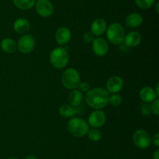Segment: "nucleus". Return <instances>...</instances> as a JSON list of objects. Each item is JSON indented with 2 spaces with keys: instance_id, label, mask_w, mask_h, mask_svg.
I'll return each instance as SVG.
<instances>
[{
  "instance_id": "nucleus-23",
  "label": "nucleus",
  "mask_w": 159,
  "mask_h": 159,
  "mask_svg": "<svg viewBox=\"0 0 159 159\" xmlns=\"http://www.w3.org/2000/svg\"><path fill=\"white\" fill-rule=\"evenodd\" d=\"M135 3L142 9H148L155 5V0H135Z\"/></svg>"
},
{
  "instance_id": "nucleus-31",
  "label": "nucleus",
  "mask_w": 159,
  "mask_h": 159,
  "mask_svg": "<svg viewBox=\"0 0 159 159\" xmlns=\"http://www.w3.org/2000/svg\"><path fill=\"white\" fill-rule=\"evenodd\" d=\"M25 159H37V157L34 155H28L25 157Z\"/></svg>"
},
{
  "instance_id": "nucleus-8",
  "label": "nucleus",
  "mask_w": 159,
  "mask_h": 159,
  "mask_svg": "<svg viewBox=\"0 0 159 159\" xmlns=\"http://www.w3.org/2000/svg\"><path fill=\"white\" fill-rule=\"evenodd\" d=\"M34 6L37 14L42 17H49L54 12V5L50 0H37Z\"/></svg>"
},
{
  "instance_id": "nucleus-28",
  "label": "nucleus",
  "mask_w": 159,
  "mask_h": 159,
  "mask_svg": "<svg viewBox=\"0 0 159 159\" xmlns=\"http://www.w3.org/2000/svg\"><path fill=\"white\" fill-rule=\"evenodd\" d=\"M79 87L80 89L79 90L82 92H88L90 90V86L87 82H81Z\"/></svg>"
},
{
  "instance_id": "nucleus-19",
  "label": "nucleus",
  "mask_w": 159,
  "mask_h": 159,
  "mask_svg": "<svg viewBox=\"0 0 159 159\" xmlns=\"http://www.w3.org/2000/svg\"><path fill=\"white\" fill-rule=\"evenodd\" d=\"M59 113L65 118H71L79 113V109L70 104H62L59 108Z\"/></svg>"
},
{
  "instance_id": "nucleus-22",
  "label": "nucleus",
  "mask_w": 159,
  "mask_h": 159,
  "mask_svg": "<svg viewBox=\"0 0 159 159\" xmlns=\"http://www.w3.org/2000/svg\"><path fill=\"white\" fill-rule=\"evenodd\" d=\"M87 135H88L89 139L91 141L93 142H97L99 140H101L102 138V133H101L100 131L99 130L96 128H93L91 129H89L88 132H87Z\"/></svg>"
},
{
  "instance_id": "nucleus-5",
  "label": "nucleus",
  "mask_w": 159,
  "mask_h": 159,
  "mask_svg": "<svg viewBox=\"0 0 159 159\" xmlns=\"http://www.w3.org/2000/svg\"><path fill=\"white\" fill-rule=\"evenodd\" d=\"M107 39L113 45H120L124 41L125 33L124 27L119 23H113L107 28Z\"/></svg>"
},
{
  "instance_id": "nucleus-12",
  "label": "nucleus",
  "mask_w": 159,
  "mask_h": 159,
  "mask_svg": "<svg viewBox=\"0 0 159 159\" xmlns=\"http://www.w3.org/2000/svg\"><path fill=\"white\" fill-rule=\"evenodd\" d=\"M71 38V31L68 27L61 26L58 28L55 33V39L57 44L61 45H67Z\"/></svg>"
},
{
  "instance_id": "nucleus-13",
  "label": "nucleus",
  "mask_w": 159,
  "mask_h": 159,
  "mask_svg": "<svg viewBox=\"0 0 159 159\" xmlns=\"http://www.w3.org/2000/svg\"><path fill=\"white\" fill-rule=\"evenodd\" d=\"M107 28V22L102 18H98L93 22L91 25V33L94 36L102 35Z\"/></svg>"
},
{
  "instance_id": "nucleus-33",
  "label": "nucleus",
  "mask_w": 159,
  "mask_h": 159,
  "mask_svg": "<svg viewBox=\"0 0 159 159\" xmlns=\"http://www.w3.org/2000/svg\"><path fill=\"white\" fill-rule=\"evenodd\" d=\"M8 159H18V158H16V157H9V158H8Z\"/></svg>"
},
{
  "instance_id": "nucleus-2",
  "label": "nucleus",
  "mask_w": 159,
  "mask_h": 159,
  "mask_svg": "<svg viewBox=\"0 0 159 159\" xmlns=\"http://www.w3.org/2000/svg\"><path fill=\"white\" fill-rule=\"evenodd\" d=\"M67 128L70 133L75 137H83L87 135L89 126L85 119L79 117H74L68 121Z\"/></svg>"
},
{
  "instance_id": "nucleus-14",
  "label": "nucleus",
  "mask_w": 159,
  "mask_h": 159,
  "mask_svg": "<svg viewBox=\"0 0 159 159\" xmlns=\"http://www.w3.org/2000/svg\"><path fill=\"white\" fill-rule=\"evenodd\" d=\"M124 43L129 48H134L141 42V35L138 31H130L124 37Z\"/></svg>"
},
{
  "instance_id": "nucleus-11",
  "label": "nucleus",
  "mask_w": 159,
  "mask_h": 159,
  "mask_svg": "<svg viewBox=\"0 0 159 159\" xmlns=\"http://www.w3.org/2000/svg\"><path fill=\"white\" fill-rule=\"evenodd\" d=\"M124 87V81L119 76H113L110 77L107 82V90L109 93L117 94Z\"/></svg>"
},
{
  "instance_id": "nucleus-1",
  "label": "nucleus",
  "mask_w": 159,
  "mask_h": 159,
  "mask_svg": "<svg viewBox=\"0 0 159 159\" xmlns=\"http://www.w3.org/2000/svg\"><path fill=\"white\" fill-rule=\"evenodd\" d=\"M110 93L102 87H96L86 92L85 101L87 104L94 109H102L109 103Z\"/></svg>"
},
{
  "instance_id": "nucleus-27",
  "label": "nucleus",
  "mask_w": 159,
  "mask_h": 159,
  "mask_svg": "<svg viewBox=\"0 0 159 159\" xmlns=\"http://www.w3.org/2000/svg\"><path fill=\"white\" fill-rule=\"evenodd\" d=\"M83 40L86 43H91L94 40V35L91 32H89V31L88 32H85L83 34Z\"/></svg>"
},
{
  "instance_id": "nucleus-9",
  "label": "nucleus",
  "mask_w": 159,
  "mask_h": 159,
  "mask_svg": "<svg viewBox=\"0 0 159 159\" xmlns=\"http://www.w3.org/2000/svg\"><path fill=\"white\" fill-rule=\"evenodd\" d=\"M106 120H107V116H106L105 112L101 111L100 109H96L93 112H91L89 116L88 124L93 128L98 129L105 124Z\"/></svg>"
},
{
  "instance_id": "nucleus-29",
  "label": "nucleus",
  "mask_w": 159,
  "mask_h": 159,
  "mask_svg": "<svg viewBox=\"0 0 159 159\" xmlns=\"http://www.w3.org/2000/svg\"><path fill=\"white\" fill-rule=\"evenodd\" d=\"M152 141L153 142L154 145H155V147H159V133L158 132H157V133L155 134V136L153 137V139L152 140Z\"/></svg>"
},
{
  "instance_id": "nucleus-4",
  "label": "nucleus",
  "mask_w": 159,
  "mask_h": 159,
  "mask_svg": "<svg viewBox=\"0 0 159 159\" xmlns=\"http://www.w3.org/2000/svg\"><path fill=\"white\" fill-rule=\"evenodd\" d=\"M61 83L65 87L70 90L79 88L81 83V76L76 70L68 68L64 71L61 75Z\"/></svg>"
},
{
  "instance_id": "nucleus-24",
  "label": "nucleus",
  "mask_w": 159,
  "mask_h": 159,
  "mask_svg": "<svg viewBox=\"0 0 159 159\" xmlns=\"http://www.w3.org/2000/svg\"><path fill=\"white\" fill-rule=\"evenodd\" d=\"M109 102L113 106H119L122 102V97L118 94H113L109 98Z\"/></svg>"
},
{
  "instance_id": "nucleus-16",
  "label": "nucleus",
  "mask_w": 159,
  "mask_h": 159,
  "mask_svg": "<svg viewBox=\"0 0 159 159\" xmlns=\"http://www.w3.org/2000/svg\"><path fill=\"white\" fill-rule=\"evenodd\" d=\"M13 28L16 33L23 34L29 31L30 28V23L26 19L19 18L16 19L14 22Z\"/></svg>"
},
{
  "instance_id": "nucleus-18",
  "label": "nucleus",
  "mask_w": 159,
  "mask_h": 159,
  "mask_svg": "<svg viewBox=\"0 0 159 159\" xmlns=\"http://www.w3.org/2000/svg\"><path fill=\"white\" fill-rule=\"evenodd\" d=\"M82 99H83V94L82 91L77 89H74L71 90L69 96H68V101H69V104L74 107H78L82 103Z\"/></svg>"
},
{
  "instance_id": "nucleus-26",
  "label": "nucleus",
  "mask_w": 159,
  "mask_h": 159,
  "mask_svg": "<svg viewBox=\"0 0 159 159\" xmlns=\"http://www.w3.org/2000/svg\"><path fill=\"white\" fill-rule=\"evenodd\" d=\"M141 111L144 115H149L152 113V110H151V105L148 103H144L142 104L141 107Z\"/></svg>"
},
{
  "instance_id": "nucleus-20",
  "label": "nucleus",
  "mask_w": 159,
  "mask_h": 159,
  "mask_svg": "<svg viewBox=\"0 0 159 159\" xmlns=\"http://www.w3.org/2000/svg\"><path fill=\"white\" fill-rule=\"evenodd\" d=\"M2 50L6 53H13L17 49V44L12 38H4L0 44Z\"/></svg>"
},
{
  "instance_id": "nucleus-32",
  "label": "nucleus",
  "mask_w": 159,
  "mask_h": 159,
  "mask_svg": "<svg viewBox=\"0 0 159 159\" xmlns=\"http://www.w3.org/2000/svg\"><path fill=\"white\" fill-rule=\"evenodd\" d=\"M156 11L157 12H158V2H157L156 4Z\"/></svg>"
},
{
  "instance_id": "nucleus-25",
  "label": "nucleus",
  "mask_w": 159,
  "mask_h": 159,
  "mask_svg": "<svg viewBox=\"0 0 159 159\" xmlns=\"http://www.w3.org/2000/svg\"><path fill=\"white\" fill-rule=\"evenodd\" d=\"M151 110L155 115H158L159 114V100L158 98L152 101V104H151Z\"/></svg>"
},
{
  "instance_id": "nucleus-17",
  "label": "nucleus",
  "mask_w": 159,
  "mask_h": 159,
  "mask_svg": "<svg viewBox=\"0 0 159 159\" xmlns=\"http://www.w3.org/2000/svg\"><path fill=\"white\" fill-rule=\"evenodd\" d=\"M126 24L130 27H138L143 23V17L138 12H132L126 18Z\"/></svg>"
},
{
  "instance_id": "nucleus-30",
  "label": "nucleus",
  "mask_w": 159,
  "mask_h": 159,
  "mask_svg": "<svg viewBox=\"0 0 159 159\" xmlns=\"http://www.w3.org/2000/svg\"><path fill=\"white\" fill-rule=\"evenodd\" d=\"M153 159H159V150L157 149L155 152L154 153Z\"/></svg>"
},
{
  "instance_id": "nucleus-3",
  "label": "nucleus",
  "mask_w": 159,
  "mask_h": 159,
  "mask_svg": "<svg viewBox=\"0 0 159 159\" xmlns=\"http://www.w3.org/2000/svg\"><path fill=\"white\" fill-rule=\"evenodd\" d=\"M69 55L65 48L58 47L52 50L50 54V62L56 69H63L68 65Z\"/></svg>"
},
{
  "instance_id": "nucleus-10",
  "label": "nucleus",
  "mask_w": 159,
  "mask_h": 159,
  "mask_svg": "<svg viewBox=\"0 0 159 159\" xmlns=\"http://www.w3.org/2000/svg\"><path fill=\"white\" fill-rule=\"evenodd\" d=\"M93 43V50L97 56H105L109 51V44L107 41L101 37L94 38Z\"/></svg>"
},
{
  "instance_id": "nucleus-21",
  "label": "nucleus",
  "mask_w": 159,
  "mask_h": 159,
  "mask_svg": "<svg viewBox=\"0 0 159 159\" xmlns=\"http://www.w3.org/2000/svg\"><path fill=\"white\" fill-rule=\"evenodd\" d=\"M12 2L20 9L28 10L34 7L36 0H12Z\"/></svg>"
},
{
  "instance_id": "nucleus-15",
  "label": "nucleus",
  "mask_w": 159,
  "mask_h": 159,
  "mask_svg": "<svg viewBox=\"0 0 159 159\" xmlns=\"http://www.w3.org/2000/svg\"><path fill=\"white\" fill-rule=\"evenodd\" d=\"M140 98L144 103H152L157 98V94L154 88L151 87H144L140 90Z\"/></svg>"
},
{
  "instance_id": "nucleus-6",
  "label": "nucleus",
  "mask_w": 159,
  "mask_h": 159,
  "mask_svg": "<svg viewBox=\"0 0 159 159\" xmlns=\"http://www.w3.org/2000/svg\"><path fill=\"white\" fill-rule=\"evenodd\" d=\"M134 143L140 149H147L152 143V138L148 132L144 129H137L132 137Z\"/></svg>"
},
{
  "instance_id": "nucleus-7",
  "label": "nucleus",
  "mask_w": 159,
  "mask_h": 159,
  "mask_svg": "<svg viewBox=\"0 0 159 159\" xmlns=\"http://www.w3.org/2000/svg\"><path fill=\"white\" fill-rule=\"evenodd\" d=\"M36 45L35 39L30 34L22 36L17 43V49L23 54H28L34 49Z\"/></svg>"
}]
</instances>
